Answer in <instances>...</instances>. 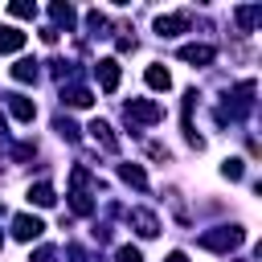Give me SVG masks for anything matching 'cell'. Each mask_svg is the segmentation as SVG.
I'll use <instances>...</instances> for the list:
<instances>
[{
  "label": "cell",
  "instance_id": "obj_1",
  "mask_svg": "<svg viewBox=\"0 0 262 262\" xmlns=\"http://www.w3.org/2000/svg\"><path fill=\"white\" fill-rule=\"evenodd\" d=\"M242 237H246V229H242V225H217V229L201 233V246H205V250H213V254H229V250H237V246H242Z\"/></svg>",
  "mask_w": 262,
  "mask_h": 262
},
{
  "label": "cell",
  "instance_id": "obj_2",
  "mask_svg": "<svg viewBox=\"0 0 262 262\" xmlns=\"http://www.w3.org/2000/svg\"><path fill=\"white\" fill-rule=\"evenodd\" d=\"M250 106H254V82L246 78V82L233 90V98H225V106L217 111V119H221V123H225V119H246Z\"/></svg>",
  "mask_w": 262,
  "mask_h": 262
},
{
  "label": "cell",
  "instance_id": "obj_3",
  "mask_svg": "<svg viewBox=\"0 0 262 262\" xmlns=\"http://www.w3.org/2000/svg\"><path fill=\"white\" fill-rule=\"evenodd\" d=\"M123 115H127L131 123H160V119H164V106L151 102V98H131V102L123 106Z\"/></svg>",
  "mask_w": 262,
  "mask_h": 262
},
{
  "label": "cell",
  "instance_id": "obj_4",
  "mask_svg": "<svg viewBox=\"0 0 262 262\" xmlns=\"http://www.w3.org/2000/svg\"><path fill=\"white\" fill-rule=\"evenodd\" d=\"M45 233V221L41 217H33V213H16L12 217V237L16 242H37Z\"/></svg>",
  "mask_w": 262,
  "mask_h": 262
},
{
  "label": "cell",
  "instance_id": "obj_5",
  "mask_svg": "<svg viewBox=\"0 0 262 262\" xmlns=\"http://www.w3.org/2000/svg\"><path fill=\"white\" fill-rule=\"evenodd\" d=\"M127 221H131V229H135L139 237H156V233H160V221H156V213H147V209H131Z\"/></svg>",
  "mask_w": 262,
  "mask_h": 262
},
{
  "label": "cell",
  "instance_id": "obj_6",
  "mask_svg": "<svg viewBox=\"0 0 262 262\" xmlns=\"http://www.w3.org/2000/svg\"><path fill=\"white\" fill-rule=\"evenodd\" d=\"M188 25H192V16H188V12H176V16H160V20H156V33H160V37H176V33H184Z\"/></svg>",
  "mask_w": 262,
  "mask_h": 262
},
{
  "label": "cell",
  "instance_id": "obj_7",
  "mask_svg": "<svg viewBox=\"0 0 262 262\" xmlns=\"http://www.w3.org/2000/svg\"><path fill=\"white\" fill-rule=\"evenodd\" d=\"M98 86H102L106 94L119 90V61H115V57H102V61H98Z\"/></svg>",
  "mask_w": 262,
  "mask_h": 262
},
{
  "label": "cell",
  "instance_id": "obj_8",
  "mask_svg": "<svg viewBox=\"0 0 262 262\" xmlns=\"http://www.w3.org/2000/svg\"><path fill=\"white\" fill-rule=\"evenodd\" d=\"M86 131H90V139H94V143H102V151H119V139H115V131H111V123H102V119H94V123H90Z\"/></svg>",
  "mask_w": 262,
  "mask_h": 262
},
{
  "label": "cell",
  "instance_id": "obj_9",
  "mask_svg": "<svg viewBox=\"0 0 262 262\" xmlns=\"http://www.w3.org/2000/svg\"><path fill=\"white\" fill-rule=\"evenodd\" d=\"M213 57H217L213 45H184L180 49V61H188V66H209Z\"/></svg>",
  "mask_w": 262,
  "mask_h": 262
},
{
  "label": "cell",
  "instance_id": "obj_10",
  "mask_svg": "<svg viewBox=\"0 0 262 262\" xmlns=\"http://www.w3.org/2000/svg\"><path fill=\"white\" fill-rule=\"evenodd\" d=\"M4 98H8V111H12V119H20V123H33V115H37L33 98H25V94H4Z\"/></svg>",
  "mask_w": 262,
  "mask_h": 262
},
{
  "label": "cell",
  "instance_id": "obj_11",
  "mask_svg": "<svg viewBox=\"0 0 262 262\" xmlns=\"http://www.w3.org/2000/svg\"><path fill=\"white\" fill-rule=\"evenodd\" d=\"M16 49H25V33L12 29V25H4L0 29V53H16Z\"/></svg>",
  "mask_w": 262,
  "mask_h": 262
},
{
  "label": "cell",
  "instance_id": "obj_12",
  "mask_svg": "<svg viewBox=\"0 0 262 262\" xmlns=\"http://www.w3.org/2000/svg\"><path fill=\"white\" fill-rule=\"evenodd\" d=\"M233 16H237V25H242V29L250 33V29H254V25L262 20V4H242V8L233 12Z\"/></svg>",
  "mask_w": 262,
  "mask_h": 262
},
{
  "label": "cell",
  "instance_id": "obj_13",
  "mask_svg": "<svg viewBox=\"0 0 262 262\" xmlns=\"http://www.w3.org/2000/svg\"><path fill=\"white\" fill-rule=\"evenodd\" d=\"M143 82H147L151 90H168V86H172V74H168L164 66H147V74H143Z\"/></svg>",
  "mask_w": 262,
  "mask_h": 262
},
{
  "label": "cell",
  "instance_id": "obj_14",
  "mask_svg": "<svg viewBox=\"0 0 262 262\" xmlns=\"http://www.w3.org/2000/svg\"><path fill=\"white\" fill-rule=\"evenodd\" d=\"M57 201V192L49 188V184H29V205H41V209H49Z\"/></svg>",
  "mask_w": 262,
  "mask_h": 262
},
{
  "label": "cell",
  "instance_id": "obj_15",
  "mask_svg": "<svg viewBox=\"0 0 262 262\" xmlns=\"http://www.w3.org/2000/svg\"><path fill=\"white\" fill-rule=\"evenodd\" d=\"M61 98H66V102H70V106H78V111H82V106H90V102H94V94H90V90H86V86H70V90H61Z\"/></svg>",
  "mask_w": 262,
  "mask_h": 262
},
{
  "label": "cell",
  "instance_id": "obj_16",
  "mask_svg": "<svg viewBox=\"0 0 262 262\" xmlns=\"http://www.w3.org/2000/svg\"><path fill=\"white\" fill-rule=\"evenodd\" d=\"M49 16H53V25H66V29L78 20V12H74L70 4H61V0H57V4H49Z\"/></svg>",
  "mask_w": 262,
  "mask_h": 262
},
{
  "label": "cell",
  "instance_id": "obj_17",
  "mask_svg": "<svg viewBox=\"0 0 262 262\" xmlns=\"http://www.w3.org/2000/svg\"><path fill=\"white\" fill-rule=\"evenodd\" d=\"M37 74H41V70H37V61H29V57L12 66V78H16V82H37Z\"/></svg>",
  "mask_w": 262,
  "mask_h": 262
},
{
  "label": "cell",
  "instance_id": "obj_18",
  "mask_svg": "<svg viewBox=\"0 0 262 262\" xmlns=\"http://www.w3.org/2000/svg\"><path fill=\"white\" fill-rule=\"evenodd\" d=\"M119 176H123L127 184H135V188H143V184H147V176H143V168H139V164H123V168H119Z\"/></svg>",
  "mask_w": 262,
  "mask_h": 262
},
{
  "label": "cell",
  "instance_id": "obj_19",
  "mask_svg": "<svg viewBox=\"0 0 262 262\" xmlns=\"http://www.w3.org/2000/svg\"><path fill=\"white\" fill-rule=\"evenodd\" d=\"M8 12H12V16H20V20H33V16H37V4H29V0H12V4H8Z\"/></svg>",
  "mask_w": 262,
  "mask_h": 262
},
{
  "label": "cell",
  "instance_id": "obj_20",
  "mask_svg": "<svg viewBox=\"0 0 262 262\" xmlns=\"http://www.w3.org/2000/svg\"><path fill=\"white\" fill-rule=\"evenodd\" d=\"M53 127H57V135H61V139H70V143H78V127H74L70 119H61V115H57V119H53Z\"/></svg>",
  "mask_w": 262,
  "mask_h": 262
},
{
  "label": "cell",
  "instance_id": "obj_21",
  "mask_svg": "<svg viewBox=\"0 0 262 262\" xmlns=\"http://www.w3.org/2000/svg\"><path fill=\"white\" fill-rule=\"evenodd\" d=\"M221 176H225V180H242V176H246V164H242V160H225V164H221Z\"/></svg>",
  "mask_w": 262,
  "mask_h": 262
},
{
  "label": "cell",
  "instance_id": "obj_22",
  "mask_svg": "<svg viewBox=\"0 0 262 262\" xmlns=\"http://www.w3.org/2000/svg\"><path fill=\"white\" fill-rule=\"evenodd\" d=\"M70 205H74V213H82V217L94 213V201H90L86 192H70Z\"/></svg>",
  "mask_w": 262,
  "mask_h": 262
},
{
  "label": "cell",
  "instance_id": "obj_23",
  "mask_svg": "<svg viewBox=\"0 0 262 262\" xmlns=\"http://www.w3.org/2000/svg\"><path fill=\"white\" fill-rule=\"evenodd\" d=\"M115 262H143V254H139L135 246H119V250H115Z\"/></svg>",
  "mask_w": 262,
  "mask_h": 262
},
{
  "label": "cell",
  "instance_id": "obj_24",
  "mask_svg": "<svg viewBox=\"0 0 262 262\" xmlns=\"http://www.w3.org/2000/svg\"><path fill=\"white\" fill-rule=\"evenodd\" d=\"M86 25H90L94 33H102V29H106V16H102V12L94 8V12H86Z\"/></svg>",
  "mask_w": 262,
  "mask_h": 262
},
{
  "label": "cell",
  "instance_id": "obj_25",
  "mask_svg": "<svg viewBox=\"0 0 262 262\" xmlns=\"http://www.w3.org/2000/svg\"><path fill=\"white\" fill-rule=\"evenodd\" d=\"M29 262H57V250H53V246H41V250H37Z\"/></svg>",
  "mask_w": 262,
  "mask_h": 262
},
{
  "label": "cell",
  "instance_id": "obj_26",
  "mask_svg": "<svg viewBox=\"0 0 262 262\" xmlns=\"http://www.w3.org/2000/svg\"><path fill=\"white\" fill-rule=\"evenodd\" d=\"M164 262H188V258H184V254H180V250H172V254H168V258H164Z\"/></svg>",
  "mask_w": 262,
  "mask_h": 262
},
{
  "label": "cell",
  "instance_id": "obj_27",
  "mask_svg": "<svg viewBox=\"0 0 262 262\" xmlns=\"http://www.w3.org/2000/svg\"><path fill=\"white\" fill-rule=\"evenodd\" d=\"M4 135H8V123H4V115H0V139H4Z\"/></svg>",
  "mask_w": 262,
  "mask_h": 262
},
{
  "label": "cell",
  "instance_id": "obj_28",
  "mask_svg": "<svg viewBox=\"0 0 262 262\" xmlns=\"http://www.w3.org/2000/svg\"><path fill=\"white\" fill-rule=\"evenodd\" d=\"M0 213H4V205H0Z\"/></svg>",
  "mask_w": 262,
  "mask_h": 262
},
{
  "label": "cell",
  "instance_id": "obj_29",
  "mask_svg": "<svg viewBox=\"0 0 262 262\" xmlns=\"http://www.w3.org/2000/svg\"><path fill=\"white\" fill-rule=\"evenodd\" d=\"M0 246H4V237H0Z\"/></svg>",
  "mask_w": 262,
  "mask_h": 262
}]
</instances>
